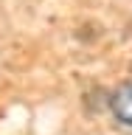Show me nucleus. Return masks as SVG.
I'll return each mask as SVG.
<instances>
[{"instance_id": "nucleus-1", "label": "nucleus", "mask_w": 132, "mask_h": 135, "mask_svg": "<svg viewBox=\"0 0 132 135\" xmlns=\"http://www.w3.org/2000/svg\"><path fill=\"white\" fill-rule=\"evenodd\" d=\"M110 110L121 124L132 127V84H121L113 96H110Z\"/></svg>"}]
</instances>
